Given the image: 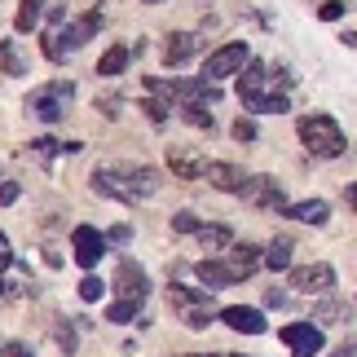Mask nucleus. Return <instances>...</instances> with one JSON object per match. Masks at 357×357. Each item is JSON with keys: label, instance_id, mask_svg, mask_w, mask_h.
Returning <instances> with one entry per match:
<instances>
[{"label": "nucleus", "instance_id": "obj_24", "mask_svg": "<svg viewBox=\"0 0 357 357\" xmlns=\"http://www.w3.org/2000/svg\"><path fill=\"white\" fill-rule=\"evenodd\" d=\"M168 300H172L176 309H190V305H208V291H190V287L172 282V287H168Z\"/></svg>", "mask_w": 357, "mask_h": 357}, {"label": "nucleus", "instance_id": "obj_14", "mask_svg": "<svg viewBox=\"0 0 357 357\" xmlns=\"http://www.w3.org/2000/svg\"><path fill=\"white\" fill-rule=\"evenodd\" d=\"M199 45H203L199 36H190V31H172V36H168V45H163V62H168V66H181L185 58H195V53H199Z\"/></svg>", "mask_w": 357, "mask_h": 357}, {"label": "nucleus", "instance_id": "obj_34", "mask_svg": "<svg viewBox=\"0 0 357 357\" xmlns=\"http://www.w3.org/2000/svg\"><path fill=\"white\" fill-rule=\"evenodd\" d=\"M142 111H146L150 119H155V123H163V119H168V111H172V106H163V102H146Z\"/></svg>", "mask_w": 357, "mask_h": 357}, {"label": "nucleus", "instance_id": "obj_32", "mask_svg": "<svg viewBox=\"0 0 357 357\" xmlns=\"http://www.w3.org/2000/svg\"><path fill=\"white\" fill-rule=\"evenodd\" d=\"M53 335H58V344L66 349V357L75 353V344H79V340H75V326H71V322H62V326H58V331H53Z\"/></svg>", "mask_w": 357, "mask_h": 357}, {"label": "nucleus", "instance_id": "obj_6", "mask_svg": "<svg viewBox=\"0 0 357 357\" xmlns=\"http://www.w3.org/2000/svg\"><path fill=\"white\" fill-rule=\"evenodd\" d=\"M291 287H296V291H305V296H326L335 287V269L326 265V260L300 265V269H291Z\"/></svg>", "mask_w": 357, "mask_h": 357}, {"label": "nucleus", "instance_id": "obj_27", "mask_svg": "<svg viewBox=\"0 0 357 357\" xmlns=\"http://www.w3.org/2000/svg\"><path fill=\"white\" fill-rule=\"evenodd\" d=\"M0 66H5V75H22L26 66H22V58L13 53V45L9 40H0Z\"/></svg>", "mask_w": 357, "mask_h": 357}, {"label": "nucleus", "instance_id": "obj_41", "mask_svg": "<svg viewBox=\"0 0 357 357\" xmlns=\"http://www.w3.org/2000/svg\"><path fill=\"white\" fill-rule=\"evenodd\" d=\"M344 199H349V208H357V185H349V190H344Z\"/></svg>", "mask_w": 357, "mask_h": 357}, {"label": "nucleus", "instance_id": "obj_16", "mask_svg": "<svg viewBox=\"0 0 357 357\" xmlns=\"http://www.w3.org/2000/svg\"><path fill=\"white\" fill-rule=\"evenodd\" d=\"M256 269H260V247H252V243L229 247V273H234V282L238 278H252Z\"/></svg>", "mask_w": 357, "mask_h": 357}, {"label": "nucleus", "instance_id": "obj_20", "mask_svg": "<svg viewBox=\"0 0 357 357\" xmlns=\"http://www.w3.org/2000/svg\"><path fill=\"white\" fill-rule=\"evenodd\" d=\"M260 265H269L273 273H282V269H291V243L287 238H273L265 252H260Z\"/></svg>", "mask_w": 357, "mask_h": 357}, {"label": "nucleus", "instance_id": "obj_13", "mask_svg": "<svg viewBox=\"0 0 357 357\" xmlns=\"http://www.w3.org/2000/svg\"><path fill=\"white\" fill-rule=\"evenodd\" d=\"M168 168L176 181H195V176H203V168H208V159H199V155H190V150L181 146H168Z\"/></svg>", "mask_w": 357, "mask_h": 357}, {"label": "nucleus", "instance_id": "obj_11", "mask_svg": "<svg viewBox=\"0 0 357 357\" xmlns=\"http://www.w3.org/2000/svg\"><path fill=\"white\" fill-rule=\"evenodd\" d=\"M203 181H208L212 190H221V195H238L243 181H247V172L238 168V163H225V159H216L203 168Z\"/></svg>", "mask_w": 357, "mask_h": 357}, {"label": "nucleus", "instance_id": "obj_4", "mask_svg": "<svg viewBox=\"0 0 357 357\" xmlns=\"http://www.w3.org/2000/svg\"><path fill=\"white\" fill-rule=\"evenodd\" d=\"M238 195H243V203H252V208H265V212H287V195H282V185L273 181V176H247Z\"/></svg>", "mask_w": 357, "mask_h": 357}, {"label": "nucleus", "instance_id": "obj_39", "mask_svg": "<svg viewBox=\"0 0 357 357\" xmlns=\"http://www.w3.org/2000/svg\"><path fill=\"white\" fill-rule=\"evenodd\" d=\"M331 357H357V335H353V340H344V344H340Z\"/></svg>", "mask_w": 357, "mask_h": 357}, {"label": "nucleus", "instance_id": "obj_30", "mask_svg": "<svg viewBox=\"0 0 357 357\" xmlns=\"http://www.w3.org/2000/svg\"><path fill=\"white\" fill-rule=\"evenodd\" d=\"M344 9H349L344 0H322V5H318V18L322 22H335V18H344Z\"/></svg>", "mask_w": 357, "mask_h": 357}, {"label": "nucleus", "instance_id": "obj_7", "mask_svg": "<svg viewBox=\"0 0 357 357\" xmlns=\"http://www.w3.org/2000/svg\"><path fill=\"white\" fill-rule=\"evenodd\" d=\"M115 291H119V300H132V305H142V300L150 296V278H146V269L137 265V260H119Z\"/></svg>", "mask_w": 357, "mask_h": 357}, {"label": "nucleus", "instance_id": "obj_15", "mask_svg": "<svg viewBox=\"0 0 357 357\" xmlns=\"http://www.w3.org/2000/svg\"><path fill=\"white\" fill-rule=\"evenodd\" d=\"M123 176V185H128V195L137 199V195H159V185H163V176L155 172V168H146V163H142V168H128V172H119Z\"/></svg>", "mask_w": 357, "mask_h": 357}, {"label": "nucleus", "instance_id": "obj_8", "mask_svg": "<svg viewBox=\"0 0 357 357\" xmlns=\"http://www.w3.org/2000/svg\"><path fill=\"white\" fill-rule=\"evenodd\" d=\"M102 31V9H89L84 18H75L71 26H62V31H53V40H58V49H84L93 36Z\"/></svg>", "mask_w": 357, "mask_h": 357}, {"label": "nucleus", "instance_id": "obj_17", "mask_svg": "<svg viewBox=\"0 0 357 357\" xmlns=\"http://www.w3.org/2000/svg\"><path fill=\"white\" fill-rule=\"evenodd\" d=\"M93 195H106V199H115V203H132L128 185H123V176H119V172H106V168L93 172Z\"/></svg>", "mask_w": 357, "mask_h": 357}, {"label": "nucleus", "instance_id": "obj_42", "mask_svg": "<svg viewBox=\"0 0 357 357\" xmlns=\"http://www.w3.org/2000/svg\"><path fill=\"white\" fill-rule=\"evenodd\" d=\"M340 40H344L349 49H357V31H344V36H340Z\"/></svg>", "mask_w": 357, "mask_h": 357}, {"label": "nucleus", "instance_id": "obj_10", "mask_svg": "<svg viewBox=\"0 0 357 357\" xmlns=\"http://www.w3.org/2000/svg\"><path fill=\"white\" fill-rule=\"evenodd\" d=\"M71 247H75V260H79V265L93 269V265H98V260L106 256V234H98L93 225H75Z\"/></svg>", "mask_w": 357, "mask_h": 357}, {"label": "nucleus", "instance_id": "obj_5", "mask_svg": "<svg viewBox=\"0 0 357 357\" xmlns=\"http://www.w3.org/2000/svg\"><path fill=\"white\" fill-rule=\"evenodd\" d=\"M265 84H269V66H260V62H247L243 71H238V98L247 111H256L260 115V106H265Z\"/></svg>", "mask_w": 357, "mask_h": 357}, {"label": "nucleus", "instance_id": "obj_25", "mask_svg": "<svg viewBox=\"0 0 357 357\" xmlns=\"http://www.w3.org/2000/svg\"><path fill=\"white\" fill-rule=\"evenodd\" d=\"M181 119L190 123V128H216V119H212V111H208V106H181Z\"/></svg>", "mask_w": 357, "mask_h": 357}, {"label": "nucleus", "instance_id": "obj_2", "mask_svg": "<svg viewBox=\"0 0 357 357\" xmlns=\"http://www.w3.org/2000/svg\"><path fill=\"white\" fill-rule=\"evenodd\" d=\"M247 62H252L247 40H229V45H221L208 62H203V79H212V84H216V79H225V75H238Z\"/></svg>", "mask_w": 357, "mask_h": 357}, {"label": "nucleus", "instance_id": "obj_22", "mask_svg": "<svg viewBox=\"0 0 357 357\" xmlns=\"http://www.w3.org/2000/svg\"><path fill=\"white\" fill-rule=\"evenodd\" d=\"M40 13H45V0H22L18 5V18H13V26L26 36V31H36L40 26Z\"/></svg>", "mask_w": 357, "mask_h": 357}, {"label": "nucleus", "instance_id": "obj_29", "mask_svg": "<svg viewBox=\"0 0 357 357\" xmlns=\"http://www.w3.org/2000/svg\"><path fill=\"white\" fill-rule=\"evenodd\" d=\"M199 225H203V221H199L195 212H176V216H172V229H176V234H199Z\"/></svg>", "mask_w": 357, "mask_h": 357}, {"label": "nucleus", "instance_id": "obj_1", "mask_svg": "<svg viewBox=\"0 0 357 357\" xmlns=\"http://www.w3.org/2000/svg\"><path fill=\"white\" fill-rule=\"evenodd\" d=\"M296 132H300V142H305V150L313 159H335V155H344V146H349L331 115H300Z\"/></svg>", "mask_w": 357, "mask_h": 357}, {"label": "nucleus", "instance_id": "obj_3", "mask_svg": "<svg viewBox=\"0 0 357 357\" xmlns=\"http://www.w3.org/2000/svg\"><path fill=\"white\" fill-rule=\"evenodd\" d=\"M75 98V89L71 84H49V89H36L31 98H26V111H31L36 119H45V123H58L62 115H66V102Z\"/></svg>", "mask_w": 357, "mask_h": 357}, {"label": "nucleus", "instance_id": "obj_38", "mask_svg": "<svg viewBox=\"0 0 357 357\" xmlns=\"http://www.w3.org/2000/svg\"><path fill=\"white\" fill-rule=\"evenodd\" d=\"M5 357H36V353L26 349V344H18V340H13V344H5Z\"/></svg>", "mask_w": 357, "mask_h": 357}, {"label": "nucleus", "instance_id": "obj_33", "mask_svg": "<svg viewBox=\"0 0 357 357\" xmlns=\"http://www.w3.org/2000/svg\"><path fill=\"white\" fill-rule=\"evenodd\" d=\"M234 137L238 142H256V123L252 119H234Z\"/></svg>", "mask_w": 357, "mask_h": 357}, {"label": "nucleus", "instance_id": "obj_18", "mask_svg": "<svg viewBox=\"0 0 357 357\" xmlns=\"http://www.w3.org/2000/svg\"><path fill=\"white\" fill-rule=\"evenodd\" d=\"M199 282L208 287V291H216V287H229L234 282V273H229V265H221V260H199Z\"/></svg>", "mask_w": 357, "mask_h": 357}, {"label": "nucleus", "instance_id": "obj_9", "mask_svg": "<svg viewBox=\"0 0 357 357\" xmlns=\"http://www.w3.org/2000/svg\"><path fill=\"white\" fill-rule=\"evenodd\" d=\"M282 344L291 349V357H318L322 353V331L313 322H291V326H282Z\"/></svg>", "mask_w": 357, "mask_h": 357}, {"label": "nucleus", "instance_id": "obj_40", "mask_svg": "<svg viewBox=\"0 0 357 357\" xmlns=\"http://www.w3.org/2000/svg\"><path fill=\"white\" fill-rule=\"evenodd\" d=\"M128 238H132L128 225H115V229H111V243H128Z\"/></svg>", "mask_w": 357, "mask_h": 357}, {"label": "nucleus", "instance_id": "obj_31", "mask_svg": "<svg viewBox=\"0 0 357 357\" xmlns=\"http://www.w3.org/2000/svg\"><path fill=\"white\" fill-rule=\"evenodd\" d=\"M102 291H106V287H102V278H93V273L79 282V300H89V305H93V300H102Z\"/></svg>", "mask_w": 357, "mask_h": 357}, {"label": "nucleus", "instance_id": "obj_12", "mask_svg": "<svg viewBox=\"0 0 357 357\" xmlns=\"http://www.w3.org/2000/svg\"><path fill=\"white\" fill-rule=\"evenodd\" d=\"M221 318H225V326H234V331H243V335H265V313L260 309L229 305V309H221Z\"/></svg>", "mask_w": 357, "mask_h": 357}, {"label": "nucleus", "instance_id": "obj_19", "mask_svg": "<svg viewBox=\"0 0 357 357\" xmlns=\"http://www.w3.org/2000/svg\"><path fill=\"white\" fill-rule=\"evenodd\" d=\"M287 216H291V221H305V225H326L331 208H326V199H309V203H296V208H287Z\"/></svg>", "mask_w": 357, "mask_h": 357}, {"label": "nucleus", "instance_id": "obj_35", "mask_svg": "<svg viewBox=\"0 0 357 357\" xmlns=\"http://www.w3.org/2000/svg\"><path fill=\"white\" fill-rule=\"evenodd\" d=\"M313 318H322V322H331V318H344V305H322Z\"/></svg>", "mask_w": 357, "mask_h": 357}, {"label": "nucleus", "instance_id": "obj_23", "mask_svg": "<svg viewBox=\"0 0 357 357\" xmlns=\"http://www.w3.org/2000/svg\"><path fill=\"white\" fill-rule=\"evenodd\" d=\"M199 243H203V252H221V247L234 243V234L225 225H199Z\"/></svg>", "mask_w": 357, "mask_h": 357}, {"label": "nucleus", "instance_id": "obj_36", "mask_svg": "<svg viewBox=\"0 0 357 357\" xmlns=\"http://www.w3.org/2000/svg\"><path fill=\"white\" fill-rule=\"evenodd\" d=\"M0 203H5V208L18 203V185H13V181H0Z\"/></svg>", "mask_w": 357, "mask_h": 357}, {"label": "nucleus", "instance_id": "obj_37", "mask_svg": "<svg viewBox=\"0 0 357 357\" xmlns=\"http://www.w3.org/2000/svg\"><path fill=\"white\" fill-rule=\"evenodd\" d=\"M13 265V247H9V238L0 234V269H9Z\"/></svg>", "mask_w": 357, "mask_h": 357}, {"label": "nucleus", "instance_id": "obj_43", "mask_svg": "<svg viewBox=\"0 0 357 357\" xmlns=\"http://www.w3.org/2000/svg\"><path fill=\"white\" fill-rule=\"evenodd\" d=\"M142 5H163V0H142Z\"/></svg>", "mask_w": 357, "mask_h": 357}, {"label": "nucleus", "instance_id": "obj_21", "mask_svg": "<svg viewBox=\"0 0 357 357\" xmlns=\"http://www.w3.org/2000/svg\"><path fill=\"white\" fill-rule=\"evenodd\" d=\"M132 58V49L128 45H115V49H106L102 53V62H98V75H123V66H128Z\"/></svg>", "mask_w": 357, "mask_h": 357}, {"label": "nucleus", "instance_id": "obj_26", "mask_svg": "<svg viewBox=\"0 0 357 357\" xmlns=\"http://www.w3.org/2000/svg\"><path fill=\"white\" fill-rule=\"evenodd\" d=\"M185 326L208 331V326H212V305H190V309H185Z\"/></svg>", "mask_w": 357, "mask_h": 357}, {"label": "nucleus", "instance_id": "obj_28", "mask_svg": "<svg viewBox=\"0 0 357 357\" xmlns=\"http://www.w3.org/2000/svg\"><path fill=\"white\" fill-rule=\"evenodd\" d=\"M137 318V305L132 300H115L111 309H106V322H132Z\"/></svg>", "mask_w": 357, "mask_h": 357}]
</instances>
